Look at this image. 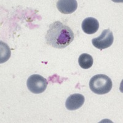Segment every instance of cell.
I'll return each instance as SVG.
<instances>
[{"mask_svg": "<svg viewBox=\"0 0 123 123\" xmlns=\"http://www.w3.org/2000/svg\"><path fill=\"white\" fill-rule=\"evenodd\" d=\"M84 101L85 98L82 94H72L66 100L65 106L68 110H76L83 106Z\"/></svg>", "mask_w": 123, "mask_h": 123, "instance_id": "5b68a950", "label": "cell"}, {"mask_svg": "<svg viewBox=\"0 0 123 123\" xmlns=\"http://www.w3.org/2000/svg\"><path fill=\"white\" fill-rule=\"evenodd\" d=\"M74 37L73 31L68 26L55 21L49 25L46 35V43L52 48L63 49L70 44Z\"/></svg>", "mask_w": 123, "mask_h": 123, "instance_id": "6da1fadb", "label": "cell"}, {"mask_svg": "<svg viewBox=\"0 0 123 123\" xmlns=\"http://www.w3.org/2000/svg\"><path fill=\"white\" fill-rule=\"evenodd\" d=\"M81 27L85 33L92 35L98 31L99 28V22L94 17H87L82 22Z\"/></svg>", "mask_w": 123, "mask_h": 123, "instance_id": "52a82bcc", "label": "cell"}, {"mask_svg": "<svg viewBox=\"0 0 123 123\" xmlns=\"http://www.w3.org/2000/svg\"><path fill=\"white\" fill-rule=\"evenodd\" d=\"M27 86L31 92L36 94H41L47 88L48 81L39 74H32L27 80Z\"/></svg>", "mask_w": 123, "mask_h": 123, "instance_id": "3957f363", "label": "cell"}, {"mask_svg": "<svg viewBox=\"0 0 123 123\" xmlns=\"http://www.w3.org/2000/svg\"><path fill=\"white\" fill-rule=\"evenodd\" d=\"M57 7L63 14H71L76 10L78 3L76 0H59L57 2Z\"/></svg>", "mask_w": 123, "mask_h": 123, "instance_id": "8992f818", "label": "cell"}, {"mask_svg": "<svg viewBox=\"0 0 123 123\" xmlns=\"http://www.w3.org/2000/svg\"><path fill=\"white\" fill-rule=\"evenodd\" d=\"M114 41V37L110 29H105L97 38L92 40V43L94 47L100 50L106 49L112 45Z\"/></svg>", "mask_w": 123, "mask_h": 123, "instance_id": "277c9868", "label": "cell"}, {"mask_svg": "<svg viewBox=\"0 0 123 123\" xmlns=\"http://www.w3.org/2000/svg\"><path fill=\"white\" fill-rule=\"evenodd\" d=\"M1 59H0V63H3L9 60L11 57V49L9 48L8 45L6 43L1 41Z\"/></svg>", "mask_w": 123, "mask_h": 123, "instance_id": "9c48e42d", "label": "cell"}, {"mask_svg": "<svg viewBox=\"0 0 123 123\" xmlns=\"http://www.w3.org/2000/svg\"><path fill=\"white\" fill-rule=\"evenodd\" d=\"M113 86L111 80L105 74H97L91 79L89 87L91 91L98 95H104L111 91Z\"/></svg>", "mask_w": 123, "mask_h": 123, "instance_id": "7a4b0ae2", "label": "cell"}, {"mask_svg": "<svg viewBox=\"0 0 123 123\" xmlns=\"http://www.w3.org/2000/svg\"><path fill=\"white\" fill-rule=\"evenodd\" d=\"M93 58L89 54H82L79 57L78 63L80 66L83 69H89L93 65Z\"/></svg>", "mask_w": 123, "mask_h": 123, "instance_id": "ba28073f", "label": "cell"}]
</instances>
